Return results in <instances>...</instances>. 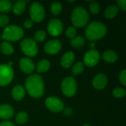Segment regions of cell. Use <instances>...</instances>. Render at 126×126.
I'll use <instances>...</instances> for the list:
<instances>
[{
    "instance_id": "obj_1",
    "label": "cell",
    "mask_w": 126,
    "mask_h": 126,
    "mask_svg": "<svg viewBox=\"0 0 126 126\" xmlns=\"http://www.w3.org/2000/svg\"><path fill=\"white\" fill-rule=\"evenodd\" d=\"M25 87L28 94L34 97H41L44 92V83L43 78L38 75H32L25 81Z\"/></svg>"
},
{
    "instance_id": "obj_2",
    "label": "cell",
    "mask_w": 126,
    "mask_h": 126,
    "mask_svg": "<svg viewBox=\"0 0 126 126\" xmlns=\"http://www.w3.org/2000/svg\"><path fill=\"white\" fill-rule=\"evenodd\" d=\"M107 32L106 25L100 21H93L86 28L85 35L88 40L96 41L103 38Z\"/></svg>"
},
{
    "instance_id": "obj_3",
    "label": "cell",
    "mask_w": 126,
    "mask_h": 126,
    "mask_svg": "<svg viewBox=\"0 0 126 126\" xmlns=\"http://www.w3.org/2000/svg\"><path fill=\"white\" fill-rule=\"evenodd\" d=\"M72 21L76 27H85L89 19V15L87 10L82 7H75L72 13Z\"/></svg>"
},
{
    "instance_id": "obj_4",
    "label": "cell",
    "mask_w": 126,
    "mask_h": 126,
    "mask_svg": "<svg viewBox=\"0 0 126 126\" xmlns=\"http://www.w3.org/2000/svg\"><path fill=\"white\" fill-rule=\"evenodd\" d=\"M24 35V32L21 28L15 25L7 26L3 31L2 38L7 41H16L20 40Z\"/></svg>"
},
{
    "instance_id": "obj_5",
    "label": "cell",
    "mask_w": 126,
    "mask_h": 126,
    "mask_svg": "<svg viewBox=\"0 0 126 126\" xmlns=\"http://www.w3.org/2000/svg\"><path fill=\"white\" fill-rule=\"evenodd\" d=\"M78 84L76 80L72 77H66L61 83V89L63 93L67 97H72L77 92Z\"/></svg>"
},
{
    "instance_id": "obj_6",
    "label": "cell",
    "mask_w": 126,
    "mask_h": 126,
    "mask_svg": "<svg viewBox=\"0 0 126 126\" xmlns=\"http://www.w3.org/2000/svg\"><path fill=\"white\" fill-rule=\"evenodd\" d=\"M30 15L31 21L39 23L45 17V10L44 7L38 2H33L30 7Z\"/></svg>"
},
{
    "instance_id": "obj_7",
    "label": "cell",
    "mask_w": 126,
    "mask_h": 126,
    "mask_svg": "<svg viewBox=\"0 0 126 126\" xmlns=\"http://www.w3.org/2000/svg\"><path fill=\"white\" fill-rule=\"evenodd\" d=\"M21 48L22 52L27 56L34 57L38 53V47L36 42L30 38L24 39L21 43Z\"/></svg>"
},
{
    "instance_id": "obj_8",
    "label": "cell",
    "mask_w": 126,
    "mask_h": 126,
    "mask_svg": "<svg viewBox=\"0 0 126 126\" xmlns=\"http://www.w3.org/2000/svg\"><path fill=\"white\" fill-rule=\"evenodd\" d=\"M13 70L9 64L0 65V86L9 84L13 78Z\"/></svg>"
},
{
    "instance_id": "obj_9",
    "label": "cell",
    "mask_w": 126,
    "mask_h": 126,
    "mask_svg": "<svg viewBox=\"0 0 126 126\" xmlns=\"http://www.w3.org/2000/svg\"><path fill=\"white\" fill-rule=\"evenodd\" d=\"M45 105L49 110L55 113L61 111L64 108L63 103L59 98L54 97H49L47 98L45 100Z\"/></svg>"
},
{
    "instance_id": "obj_10",
    "label": "cell",
    "mask_w": 126,
    "mask_h": 126,
    "mask_svg": "<svg viewBox=\"0 0 126 126\" xmlns=\"http://www.w3.org/2000/svg\"><path fill=\"white\" fill-rule=\"evenodd\" d=\"M63 30V23L58 18H52L48 24V32L52 36H58Z\"/></svg>"
},
{
    "instance_id": "obj_11",
    "label": "cell",
    "mask_w": 126,
    "mask_h": 126,
    "mask_svg": "<svg viewBox=\"0 0 126 126\" xmlns=\"http://www.w3.org/2000/svg\"><path fill=\"white\" fill-rule=\"evenodd\" d=\"M99 60H100V54L98 51L92 49L86 53L83 61L86 66L89 67H92L97 65Z\"/></svg>"
},
{
    "instance_id": "obj_12",
    "label": "cell",
    "mask_w": 126,
    "mask_h": 126,
    "mask_svg": "<svg viewBox=\"0 0 126 126\" xmlns=\"http://www.w3.org/2000/svg\"><path fill=\"white\" fill-rule=\"evenodd\" d=\"M62 45L59 40L55 39L48 41L44 46V51L49 55H55L60 52Z\"/></svg>"
},
{
    "instance_id": "obj_13",
    "label": "cell",
    "mask_w": 126,
    "mask_h": 126,
    "mask_svg": "<svg viewBox=\"0 0 126 126\" xmlns=\"http://www.w3.org/2000/svg\"><path fill=\"white\" fill-rule=\"evenodd\" d=\"M19 67L24 73L30 74L35 69V64L31 59L28 58H22L19 61Z\"/></svg>"
},
{
    "instance_id": "obj_14",
    "label": "cell",
    "mask_w": 126,
    "mask_h": 126,
    "mask_svg": "<svg viewBox=\"0 0 126 126\" xmlns=\"http://www.w3.org/2000/svg\"><path fill=\"white\" fill-rule=\"evenodd\" d=\"M107 83H108V78L106 75L103 73H100L97 75L94 78L92 81L93 86L97 90L103 89L107 86Z\"/></svg>"
},
{
    "instance_id": "obj_15",
    "label": "cell",
    "mask_w": 126,
    "mask_h": 126,
    "mask_svg": "<svg viewBox=\"0 0 126 126\" xmlns=\"http://www.w3.org/2000/svg\"><path fill=\"white\" fill-rule=\"evenodd\" d=\"M14 114L13 107L8 104H3L0 106V118L7 120L11 118Z\"/></svg>"
},
{
    "instance_id": "obj_16",
    "label": "cell",
    "mask_w": 126,
    "mask_h": 126,
    "mask_svg": "<svg viewBox=\"0 0 126 126\" xmlns=\"http://www.w3.org/2000/svg\"><path fill=\"white\" fill-rule=\"evenodd\" d=\"M75 58V56L72 52H67L63 55L61 60V64L64 68H69L73 63Z\"/></svg>"
},
{
    "instance_id": "obj_17",
    "label": "cell",
    "mask_w": 126,
    "mask_h": 126,
    "mask_svg": "<svg viewBox=\"0 0 126 126\" xmlns=\"http://www.w3.org/2000/svg\"><path fill=\"white\" fill-rule=\"evenodd\" d=\"M12 97L16 100H21L25 95V90L21 85H16L12 90Z\"/></svg>"
},
{
    "instance_id": "obj_18",
    "label": "cell",
    "mask_w": 126,
    "mask_h": 126,
    "mask_svg": "<svg viewBox=\"0 0 126 126\" xmlns=\"http://www.w3.org/2000/svg\"><path fill=\"white\" fill-rule=\"evenodd\" d=\"M27 1L25 0H19L17 1L14 5L13 6V13L16 15H21L24 13L25 7H26V4H27Z\"/></svg>"
},
{
    "instance_id": "obj_19",
    "label": "cell",
    "mask_w": 126,
    "mask_h": 126,
    "mask_svg": "<svg viewBox=\"0 0 126 126\" xmlns=\"http://www.w3.org/2000/svg\"><path fill=\"white\" fill-rule=\"evenodd\" d=\"M103 58L106 62L113 63V62H115L117 60L118 55L113 50H107V51H106V52H103Z\"/></svg>"
},
{
    "instance_id": "obj_20",
    "label": "cell",
    "mask_w": 126,
    "mask_h": 126,
    "mask_svg": "<svg viewBox=\"0 0 126 126\" xmlns=\"http://www.w3.org/2000/svg\"><path fill=\"white\" fill-rule=\"evenodd\" d=\"M118 10H118V7L117 6L111 5L106 9L104 15H105L106 18H113L118 13Z\"/></svg>"
},
{
    "instance_id": "obj_21",
    "label": "cell",
    "mask_w": 126,
    "mask_h": 126,
    "mask_svg": "<svg viewBox=\"0 0 126 126\" xmlns=\"http://www.w3.org/2000/svg\"><path fill=\"white\" fill-rule=\"evenodd\" d=\"M50 67V63L45 59L40 61L37 65V71L40 73L46 72Z\"/></svg>"
},
{
    "instance_id": "obj_22",
    "label": "cell",
    "mask_w": 126,
    "mask_h": 126,
    "mask_svg": "<svg viewBox=\"0 0 126 126\" xmlns=\"http://www.w3.org/2000/svg\"><path fill=\"white\" fill-rule=\"evenodd\" d=\"M0 48H1V51L5 54V55H10L13 53V51H14V49L13 47V46L7 42V41H4L0 45Z\"/></svg>"
},
{
    "instance_id": "obj_23",
    "label": "cell",
    "mask_w": 126,
    "mask_h": 126,
    "mask_svg": "<svg viewBox=\"0 0 126 126\" xmlns=\"http://www.w3.org/2000/svg\"><path fill=\"white\" fill-rule=\"evenodd\" d=\"M85 44V39L82 36H75L71 41V44L75 48H80Z\"/></svg>"
},
{
    "instance_id": "obj_24",
    "label": "cell",
    "mask_w": 126,
    "mask_h": 126,
    "mask_svg": "<svg viewBox=\"0 0 126 126\" xmlns=\"http://www.w3.org/2000/svg\"><path fill=\"white\" fill-rule=\"evenodd\" d=\"M12 4L8 0H0V12L7 13L12 8Z\"/></svg>"
},
{
    "instance_id": "obj_25",
    "label": "cell",
    "mask_w": 126,
    "mask_h": 126,
    "mask_svg": "<svg viewBox=\"0 0 126 126\" xmlns=\"http://www.w3.org/2000/svg\"><path fill=\"white\" fill-rule=\"evenodd\" d=\"M50 10L53 15L55 16L59 15L62 10V4L58 1H54L52 3L50 6Z\"/></svg>"
},
{
    "instance_id": "obj_26",
    "label": "cell",
    "mask_w": 126,
    "mask_h": 126,
    "mask_svg": "<svg viewBox=\"0 0 126 126\" xmlns=\"http://www.w3.org/2000/svg\"><path fill=\"white\" fill-rule=\"evenodd\" d=\"M28 120V115L24 111H21L17 114L16 117V121L18 124H24Z\"/></svg>"
},
{
    "instance_id": "obj_27",
    "label": "cell",
    "mask_w": 126,
    "mask_h": 126,
    "mask_svg": "<svg viewBox=\"0 0 126 126\" xmlns=\"http://www.w3.org/2000/svg\"><path fill=\"white\" fill-rule=\"evenodd\" d=\"M83 69H84V64L82 62H78L73 66L72 73L75 75H80V73H82Z\"/></svg>"
},
{
    "instance_id": "obj_28",
    "label": "cell",
    "mask_w": 126,
    "mask_h": 126,
    "mask_svg": "<svg viewBox=\"0 0 126 126\" xmlns=\"http://www.w3.org/2000/svg\"><path fill=\"white\" fill-rule=\"evenodd\" d=\"M46 32L44 30H38L34 35V41L35 42H41L46 38Z\"/></svg>"
},
{
    "instance_id": "obj_29",
    "label": "cell",
    "mask_w": 126,
    "mask_h": 126,
    "mask_svg": "<svg viewBox=\"0 0 126 126\" xmlns=\"http://www.w3.org/2000/svg\"><path fill=\"white\" fill-rule=\"evenodd\" d=\"M113 96L117 97V98H121L123 97L126 94V90L123 88H120V87H117L116 89H114L113 90Z\"/></svg>"
},
{
    "instance_id": "obj_30",
    "label": "cell",
    "mask_w": 126,
    "mask_h": 126,
    "mask_svg": "<svg viewBox=\"0 0 126 126\" xmlns=\"http://www.w3.org/2000/svg\"><path fill=\"white\" fill-rule=\"evenodd\" d=\"M89 9L92 14H98L100 11V6L96 1H92L89 5Z\"/></svg>"
},
{
    "instance_id": "obj_31",
    "label": "cell",
    "mask_w": 126,
    "mask_h": 126,
    "mask_svg": "<svg viewBox=\"0 0 126 126\" xmlns=\"http://www.w3.org/2000/svg\"><path fill=\"white\" fill-rule=\"evenodd\" d=\"M76 34H77V30L75 27H69L66 31V35L68 38H73L76 36Z\"/></svg>"
},
{
    "instance_id": "obj_32",
    "label": "cell",
    "mask_w": 126,
    "mask_h": 126,
    "mask_svg": "<svg viewBox=\"0 0 126 126\" xmlns=\"http://www.w3.org/2000/svg\"><path fill=\"white\" fill-rule=\"evenodd\" d=\"M9 22V18L4 14H0V27L6 26Z\"/></svg>"
},
{
    "instance_id": "obj_33",
    "label": "cell",
    "mask_w": 126,
    "mask_h": 126,
    "mask_svg": "<svg viewBox=\"0 0 126 126\" xmlns=\"http://www.w3.org/2000/svg\"><path fill=\"white\" fill-rule=\"evenodd\" d=\"M119 79H120V83L123 85V86H126V69H123L120 74V76H119Z\"/></svg>"
},
{
    "instance_id": "obj_34",
    "label": "cell",
    "mask_w": 126,
    "mask_h": 126,
    "mask_svg": "<svg viewBox=\"0 0 126 126\" xmlns=\"http://www.w3.org/2000/svg\"><path fill=\"white\" fill-rule=\"evenodd\" d=\"M117 4L119 7L123 10H126V0H118L117 1Z\"/></svg>"
},
{
    "instance_id": "obj_35",
    "label": "cell",
    "mask_w": 126,
    "mask_h": 126,
    "mask_svg": "<svg viewBox=\"0 0 126 126\" xmlns=\"http://www.w3.org/2000/svg\"><path fill=\"white\" fill-rule=\"evenodd\" d=\"M32 21L30 20V19H28V20H26L24 22V28L26 29H30L32 27Z\"/></svg>"
},
{
    "instance_id": "obj_36",
    "label": "cell",
    "mask_w": 126,
    "mask_h": 126,
    "mask_svg": "<svg viewBox=\"0 0 126 126\" xmlns=\"http://www.w3.org/2000/svg\"><path fill=\"white\" fill-rule=\"evenodd\" d=\"M0 126H15V125L10 121H4L0 123Z\"/></svg>"
},
{
    "instance_id": "obj_37",
    "label": "cell",
    "mask_w": 126,
    "mask_h": 126,
    "mask_svg": "<svg viewBox=\"0 0 126 126\" xmlns=\"http://www.w3.org/2000/svg\"><path fill=\"white\" fill-rule=\"evenodd\" d=\"M72 113V109H69V108H67V109H66L64 110V114H65L66 115H71Z\"/></svg>"
},
{
    "instance_id": "obj_38",
    "label": "cell",
    "mask_w": 126,
    "mask_h": 126,
    "mask_svg": "<svg viewBox=\"0 0 126 126\" xmlns=\"http://www.w3.org/2000/svg\"><path fill=\"white\" fill-rule=\"evenodd\" d=\"M83 126H91L90 125H89V124H85V125H83Z\"/></svg>"
}]
</instances>
